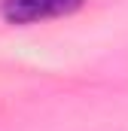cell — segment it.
<instances>
[{
    "label": "cell",
    "instance_id": "obj_1",
    "mask_svg": "<svg viewBox=\"0 0 128 131\" xmlns=\"http://www.w3.org/2000/svg\"><path fill=\"white\" fill-rule=\"evenodd\" d=\"M82 0H3L0 3V15L9 25H37L55 15H67L73 9H79Z\"/></svg>",
    "mask_w": 128,
    "mask_h": 131
}]
</instances>
